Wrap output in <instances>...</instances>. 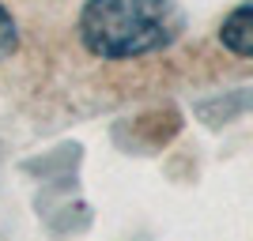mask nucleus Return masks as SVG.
Masks as SVG:
<instances>
[{
	"instance_id": "obj_2",
	"label": "nucleus",
	"mask_w": 253,
	"mask_h": 241,
	"mask_svg": "<svg viewBox=\"0 0 253 241\" xmlns=\"http://www.w3.org/2000/svg\"><path fill=\"white\" fill-rule=\"evenodd\" d=\"M219 42L227 45L234 57H253V4L250 0H242V4L223 19Z\"/></svg>"
},
{
	"instance_id": "obj_1",
	"label": "nucleus",
	"mask_w": 253,
	"mask_h": 241,
	"mask_svg": "<svg viewBox=\"0 0 253 241\" xmlns=\"http://www.w3.org/2000/svg\"><path fill=\"white\" fill-rule=\"evenodd\" d=\"M185 31L178 0H87L80 42L102 61L148 57L174 45Z\"/></svg>"
},
{
	"instance_id": "obj_3",
	"label": "nucleus",
	"mask_w": 253,
	"mask_h": 241,
	"mask_svg": "<svg viewBox=\"0 0 253 241\" xmlns=\"http://www.w3.org/2000/svg\"><path fill=\"white\" fill-rule=\"evenodd\" d=\"M15 49H19V27L11 19V11L0 4V61H8Z\"/></svg>"
}]
</instances>
